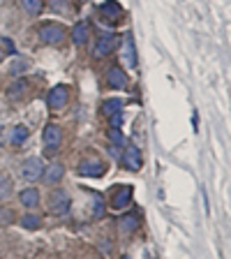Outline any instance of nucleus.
<instances>
[{
  "mask_svg": "<svg viewBox=\"0 0 231 259\" xmlns=\"http://www.w3.org/2000/svg\"><path fill=\"white\" fill-rule=\"evenodd\" d=\"M42 174H44V164H42V160H39L37 155H32V157H28V160H23L21 176L26 178V181L35 183V181H39V178H42Z\"/></svg>",
  "mask_w": 231,
  "mask_h": 259,
  "instance_id": "nucleus-4",
  "label": "nucleus"
},
{
  "mask_svg": "<svg viewBox=\"0 0 231 259\" xmlns=\"http://www.w3.org/2000/svg\"><path fill=\"white\" fill-rule=\"evenodd\" d=\"M88 37H90V26H88L86 21L74 23V28H72V42H74L76 47H83V44L88 42Z\"/></svg>",
  "mask_w": 231,
  "mask_h": 259,
  "instance_id": "nucleus-11",
  "label": "nucleus"
},
{
  "mask_svg": "<svg viewBox=\"0 0 231 259\" xmlns=\"http://www.w3.org/2000/svg\"><path fill=\"white\" fill-rule=\"evenodd\" d=\"M14 222V210L0 206V225H12Z\"/></svg>",
  "mask_w": 231,
  "mask_h": 259,
  "instance_id": "nucleus-24",
  "label": "nucleus"
},
{
  "mask_svg": "<svg viewBox=\"0 0 231 259\" xmlns=\"http://www.w3.org/2000/svg\"><path fill=\"white\" fill-rule=\"evenodd\" d=\"M120 259H129V257H127V254H125V257H120Z\"/></svg>",
  "mask_w": 231,
  "mask_h": 259,
  "instance_id": "nucleus-27",
  "label": "nucleus"
},
{
  "mask_svg": "<svg viewBox=\"0 0 231 259\" xmlns=\"http://www.w3.org/2000/svg\"><path fill=\"white\" fill-rule=\"evenodd\" d=\"M102 111L107 113V116L120 113V111H123V102H120V100H109V102H104V104H102Z\"/></svg>",
  "mask_w": 231,
  "mask_h": 259,
  "instance_id": "nucleus-20",
  "label": "nucleus"
},
{
  "mask_svg": "<svg viewBox=\"0 0 231 259\" xmlns=\"http://www.w3.org/2000/svg\"><path fill=\"white\" fill-rule=\"evenodd\" d=\"M141 164H144V160H141L139 148H136L134 144L125 146V151H123V167L125 169H132V171H139Z\"/></svg>",
  "mask_w": 231,
  "mask_h": 259,
  "instance_id": "nucleus-8",
  "label": "nucleus"
},
{
  "mask_svg": "<svg viewBox=\"0 0 231 259\" xmlns=\"http://www.w3.org/2000/svg\"><path fill=\"white\" fill-rule=\"evenodd\" d=\"M107 83H109V88H113V91H120V88L127 86V74L123 72V67L113 65L111 70L107 72Z\"/></svg>",
  "mask_w": 231,
  "mask_h": 259,
  "instance_id": "nucleus-10",
  "label": "nucleus"
},
{
  "mask_svg": "<svg viewBox=\"0 0 231 259\" xmlns=\"http://www.w3.org/2000/svg\"><path fill=\"white\" fill-rule=\"evenodd\" d=\"M19 201H21V206H26V208H37L39 204V192L35 188H26L19 192Z\"/></svg>",
  "mask_w": 231,
  "mask_h": 259,
  "instance_id": "nucleus-13",
  "label": "nucleus"
},
{
  "mask_svg": "<svg viewBox=\"0 0 231 259\" xmlns=\"http://www.w3.org/2000/svg\"><path fill=\"white\" fill-rule=\"evenodd\" d=\"M37 37L44 44H60L65 37V28L60 23H42L37 30Z\"/></svg>",
  "mask_w": 231,
  "mask_h": 259,
  "instance_id": "nucleus-2",
  "label": "nucleus"
},
{
  "mask_svg": "<svg viewBox=\"0 0 231 259\" xmlns=\"http://www.w3.org/2000/svg\"><path fill=\"white\" fill-rule=\"evenodd\" d=\"M21 225L26 227V229H39L42 220H39V215H35V213H26V215L21 218Z\"/></svg>",
  "mask_w": 231,
  "mask_h": 259,
  "instance_id": "nucleus-21",
  "label": "nucleus"
},
{
  "mask_svg": "<svg viewBox=\"0 0 231 259\" xmlns=\"http://www.w3.org/2000/svg\"><path fill=\"white\" fill-rule=\"evenodd\" d=\"M70 194L65 192V190H51V194H49V210L54 213V215H65L67 210H70Z\"/></svg>",
  "mask_w": 231,
  "mask_h": 259,
  "instance_id": "nucleus-1",
  "label": "nucleus"
},
{
  "mask_svg": "<svg viewBox=\"0 0 231 259\" xmlns=\"http://www.w3.org/2000/svg\"><path fill=\"white\" fill-rule=\"evenodd\" d=\"M129 201H132V188H129V185L120 188L118 192L111 197V206H113V208H125Z\"/></svg>",
  "mask_w": 231,
  "mask_h": 259,
  "instance_id": "nucleus-14",
  "label": "nucleus"
},
{
  "mask_svg": "<svg viewBox=\"0 0 231 259\" xmlns=\"http://www.w3.org/2000/svg\"><path fill=\"white\" fill-rule=\"evenodd\" d=\"M107 171L102 160H97V157H86V160H81L79 164V174L86 178H100L102 174Z\"/></svg>",
  "mask_w": 231,
  "mask_h": 259,
  "instance_id": "nucleus-6",
  "label": "nucleus"
},
{
  "mask_svg": "<svg viewBox=\"0 0 231 259\" xmlns=\"http://www.w3.org/2000/svg\"><path fill=\"white\" fill-rule=\"evenodd\" d=\"M60 144H63V130L56 123H49L47 127H44V146H47V151L49 153L56 151Z\"/></svg>",
  "mask_w": 231,
  "mask_h": 259,
  "instance_id": "nucleus-7",
  "label": "nucleus"
},
{
  "mask_svg": "<svg viewBox=\"0 0 231 259\" xmlns=\"http://www.w3.org/2000/svg\"><path fill=\"white\" fill-rule=\"evenodd\" d=\"M67 102H70V88L63 86V83H60V86H54L47 93V104H49V109H54V111L63 109Z\"/></svg>",
  "mask_w": 231,
  "mask_h": 259,
  "instance_id": "nucleus-3",
  "label": "nucleus"
},
{
  "mask_svg": "<svg viewBox=\"0 0 231 259\" xmlns=\"http://www.w3.org/2000/svg\"><path fill=\"white\" fill-rule=\"evenodd\" d=\"M21 7L30 16H39L44 10V0H21Z\"/></svg>",
  "mask_w": 231,
  "mask_h": 259,
  "instance_id": "nucleus-18",
  "label": "nucleus"
},
{
  "mask_svg": "<svg viewBox=\"0 0 231 259\" xmlns=\"http://www.w3.org/2000/svg\"><path fill=\"white\" fill-rule=\"evenodd\" d=\"M109 139H111V144L116 146V148H123V146H125V137H123V132H120L118 127L109 130Z\"/></svg>",
  "mask_w": 231,
  "mask_h": 259,
  "instance_id": "nucleus-22",
  "label": "nucleus"
},
{
  "mask_svg": "<svg viewBox=\"0 0 231 259\" xmlns=\"http://www.w3.org/2000/svg\"><path fill=\"white\" fill-rule=\"evenodd\" d=\"M63 176H65V167L60 162H54L51 167H44V174H42L44 183H49V185H56Z\"/></svg>",
  "mask_w": 231,
  "mask_h": 259,
  "instance_id": "nucleus-12",
  "label": "nucleus"
},
{
  "mask_svg": "<svg viewBox=\"0 0 231 259\" xmlns=\"http://www.w3.org/2000/svg\"><path fill=\"white\" fill-rule=\"evenodd\" d=\"M136 227H139V215L129 213V215H123V218H120V232H123V234L134 232Z\"/></svg>",
  "mask_w": 231,
  "mask_h": 259,
  "instance_id": "nucleus-17",
  "label": "nucleus"
},
{
  "mask_svg": "<svg viewBox=\"0 0 231 259\" xmlns=\"http://www.w3.org/2000/svg\"><path fill=\"white\" fill-rule=\"evenodd\" d=\"M116 44H118V37H116L113 32H102L95 42L93 56H95V58H104V56H109L113 49H116Z\"/></svg>",
  "mask_w": 231,
  "mask_h": 259,
  "instance_id": "nucleus-5",
  "label": "nucleus"
},
{
  "mask_svg": "<svg viewBox=\"0 0 231 259\" xmlns=\"http://www.w3.org/2000/svg\"><path fill=\"white\" fill-rule=\"evenodd\" d=\"M123 44H125V60L129 63V67H134L136 65V56H134V42H132V35H123Z\"/></svg>",
  "mask_w": 231,
  "mask_h": 259,
  "instance_id": "nucleus-16",
  "label": "nucleus"
},
{
  "mask_svg": "<svg viewBox=\"0 0 231 259\" xmlns=\"http://www.w3.org/2000/svg\"><path fill=\"white\" fill-rule=\"evenodd\" d=\"M28 60L26 58H21V60H14V63H12V67H10V74H14V76H19V74H23V72L28 70Z\"/></svg>",
  "mask_w": 231,
  "mask_h": 259,
  "instance_id": "nucleus-23",
  "label": "nucleus"
},
{
  "mask_svg": "<svg viewBox=\"0 0 231 259\" xmlns=\"http://www.w3.org/2000/svg\"><path fill=\"white\" fill-rule=\"evenodd\" d=\"M3 58H5V54H3V51H0V60H3Z\"/></svg>",
  "mask_w": 231,
  "mask_h": 259,
  "instance_id": "nucleus-26",
  "label": "nucleus"
},
{
  "mask_svg": "<svg viewBox=\"0 0 231 259\" xmlns=\"http://www.w3.org/2000/svg\"><path fill=\"white\" fill-rule=\"evenodd\" d=\"M7 132H10V139H7V144H10V146H21L23 141L28 139V130L23 127V125H16V127H7Z\"/></svg>",
  "mask_w": 231,
  "mask_h": 259,
  "instance_id": "nucleus-15",
  "label": "nucleus"
},
{
  "mask_svg": "<svg viewBox=\"0 0 231 259\" xmlns=\"http://www.w3.org/2000/svg\"><path fill=\"white\" fill-rule=\"evenodd\" d=\"M12 178L10 176H0V201H5L12 194Z\"/></svg>",
  "mask_w": 231,
  "mask_h": 259,
  "instance_id": "nucleus-19",
  "label": "nucleus"
},
{
  "mask_svg": "<svg viewBox=\"0 0 231 259\" xmlns=\"http://www.w3.org/2000/svg\"><path fill=\"white\" fill-rule=\"evenodd\" d=\"M23 91H26V81H19V83H14V86H10V97L12 100H16V97H21Z\"/></svg>",
  "mask_w": 231,
  "mask_h": 259,
  "instance_id": "nucleus-25",
  "label": "nucleus"
},
{
  "mask_svg": "<svg viewBox=\"0 0 231 259\" xmlns=\"http://www.w3.org/2000/svg\"><path fill=\"white\" fill-rule=\"evenodd\" d=\"M100 16H102V21H107V23H118L120 19H123V7H120L116 0H109V3H104V5L100 7Z\"/></svg>",
  "mask_w": 231,
  "mask_h": 259,
  "instance_id": "nucleus-9",
  "label": "nucleus"
}]
</instances>
